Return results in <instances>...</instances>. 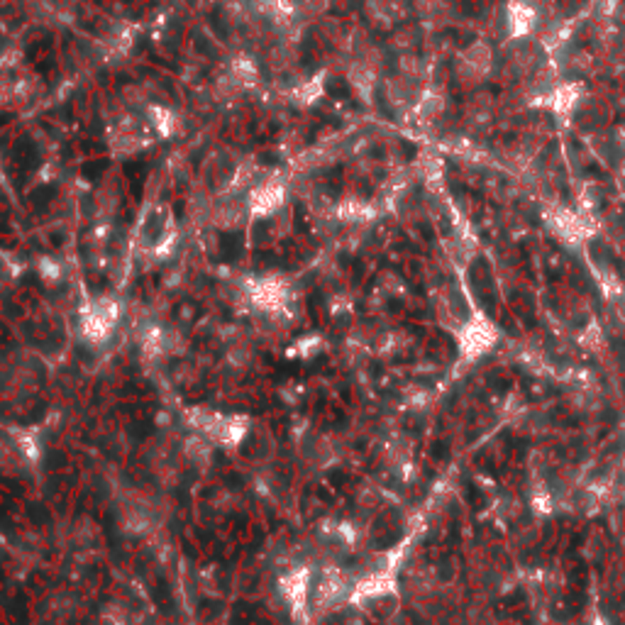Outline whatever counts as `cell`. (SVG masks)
<instances>
[{
  "label": "cell",
  "instance_id": "obj_1",
  "mask_svg": "<svg viewBox=\"0 0 625 625\" xmlns=\"http://www.w3.org/2000/svg\"><path fill=\"white\" fill-rule=\"evenodd\" d=\"M496 342V327L491 325L486 317H476L471 320L462 332V340H459V347H462L464 359H476L484 352L491 350V345Z\"/></svg>",
  "mask_w": 625,
  "mask_h": 625
},
{
  "label": "cell",
  "instance_id": "obj_2",
  "mask_svg": "<svg viewBox=\"0 0 625 625\" xmlns=\"http://www.w3.org/2000/svg\"><path fill=\"white\" fill-rule=\"evenodd\" d=\"M286 198V188L279 181H264L250 193V210L257 215H269V213L279 210L281 203Z\"/></svg>",
  "mask_w": 625,
  "mask_h": 625
},
{
  "label": "cell",
  "instance_id": "obj_3",
  "mask_svg": "<svg viewBox=\"0 0 625 625\" xmlns=\"http://www.w3.org/2000/svg\"><path fill=\"white\" fill-rule=\"evenodd\" d=\"M508 27L513 37H523L535 27V13L525 3H510L508 5Z\"/></svg>",
  "mask_w": 625,
  "mask_h": 625
},
{
  "label": "cell",
  "instance_id": "obj_4",
  "mask_svg": "<svg viewBox=\"0 0 625 625\" xmlns=\"http://www.w3.org/2000/svg\"><path fill=\"white\" fill-rule=\"evenodd\" d=\"M232 81H235L237 86H245V88L257 86V83H259V66L254 64V59L237 57L235 62H232Z\"/></svg>",
  "mask_w": 625,
  "mask_h": 625
},
{
  "label": "cell",
  "instance_id": "obj_5",
  "mask_svg": "<svg viewBox=\"0 0 625 625\" xmlns=\"http://www.w3.org/2000/svg\"><path fill=\"white\" fill-rule=\"evenodd\" d=\"M350 86L359 93L364 101H369L371 91H374V73L366 64H357L350 69Z\"/></svg>",
  "mask_w": 625,
  "mask_h": 625
},
{
  "label": "cell",
  "instance_id": "obj_6",
  "mask_svg": "<svg viewBox=\"0 0 625 625\" xmlns=\"http://www.w3.org/2000/svg\"><path fill=\"white\" fill-rule=\"evenodd\" d=\"M579 96H582V86L579 83H569V86H562L557 93L552 96V108L557 113H572L574 106L579 103Z\"/></svg>",
  "mask_w": 625,
  "mask_h": 625
},
{
  "label": "cell",
  "instance_id": "obj_7",
  "mask_svg": "<svg viewBox=\"0 0 625 625\" xmlns=\"http://www.w3.org/2000/svg\"><path fill=\"white\" fill-rule=\"evenodd\" d=\"M150 122L161 137H168L173 132V127H176V117H173V113L161 106L150 108Z\"/></svg>",
  "mask_w": 625,
  "mask_h": 625
},
{
  "label": "cell",
  "instance_id": "obj_8",
  "mask_svg": "<svg viewBox=\"0 0 625 625\" xmlns=\"http://www.w3.org/2000/svg\"><path fill=\"white\" fill-rule=\"evenodd\" d=\"M467 64L471 66V71L486 73L491 69V49L484 47V44H474L467 52Z\"/></svg>",
  "mask_w": 625,
  "mask_h": 625
},
{
  "label": "cell",
  "instance_id": "obj_9",
  "mask_svg": "<svg viewBox=\"0 0 625 625\" xmlns=\"http://www.w3.org/2000/svg\"><path fill=\"white\" fill-rule=\"evenodd\" d=\"M596 625H608V623L603 621V618H596Z\"/></svg>",
  "mask_w": 625,
  "mask_h": 625
}]
</instances>
